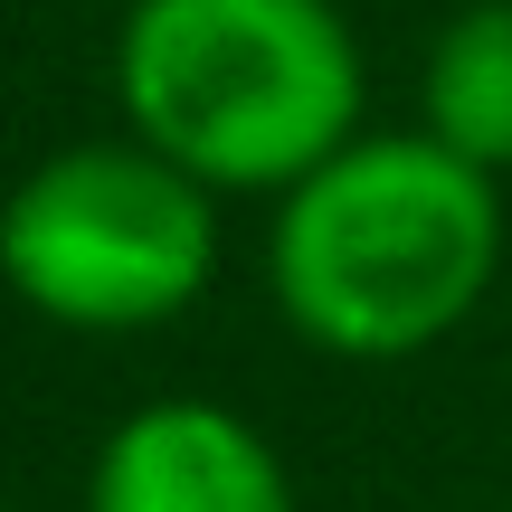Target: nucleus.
Masks as SVG:
<instances>
[{
    "mask_svg": "<svg viewBox=\"0 0 512 512\" xmlns=\"http://www.w3.org/2000/svg\"><path fill=\"white\" fill-rule=\"evenodd\" d=\"M86 512H294V494L247 418L209 399H162L105 437Z\"/></svg>",
    "mask_w": 512,
    "mask_h": 512,
    "instance_id": "4",
    "label": "nucleus"
},
{
    "mask_svg": "<svg viewBox=\"0 0 512 512\" xmlns=\"http://www.w3.org/2000/svg\"><path fill=\"white\" fill-rule=\"evenodd\" d=\"M124 114L209 190H294L361 124V48L332 0H133Z\"/></svg>",
    "mask_w": 512,
    "mask_h": 512,
    "instance_id": "2",
    "label": "nucleus"
},
{
    "mask_svg": "<svg viewBox=\"0 0 512 512\" xmlns=\"http://www.w3.org/2000/svg\"><path fill=\"white\" fill-rule=\"evenodd\" d=\"M219 266L209 181L152 143H86L38 162L0 209V275L19 304L76 332L171 323Z\"/></svg>",
    "mask_w": 512,
    "mask_h": 512,
    "instance_id": "3",
    "label": "nucleus"
},
{
    "mask_svg": "<svg viewBox=\"0 0 512 512\" xmlns=\"http://www.w3.org/2000/svg\"><path fill=\"white\" fill-rule=\"evenodd\" d=\"M427 133L475 171L512 162V0H475L427 48Z\"/></svg>",
    "mask_w": 512,
    "mask_h": 512,
    "instance_id": "5",
    "label": "nucleus"
},
{
    "mask_svg": "<svg viewBox=\"0 0 512 512\" xmlns=\"http://www.w3.org/2000/svg\"><path fill=\"white\" fill-rule=\"evenodd\" d=\"M503 266L494 171L437 133H351L285 190L266 238L275 304L342 361H408L484 304Z\"/></svg>",
    "mask_w": 512,
    "mask_h": 512,
    "instance_id": "1",
    "label": "nucleus"
}]
</instances>
